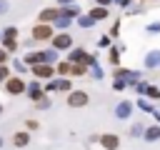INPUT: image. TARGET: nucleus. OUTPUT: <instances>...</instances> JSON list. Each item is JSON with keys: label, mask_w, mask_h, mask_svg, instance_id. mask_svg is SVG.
<instances>
[{"label": "nucleus", "mask_w": 160, "mask_h": 150, "mask_svg": "<svg viewBox=\"0 0 160 150\" xmlns=\"http://www.w3.org/2000/svg\"><path fill=\"white\" fill-rule=\"evenodd\" d=\"M5 90H8V95H20V92H28V85L20 75H15V78L5 80Z\"/></svg>", "instance_id": "1"}, {"label": "nucleus", "mask_w": 160, "mask_h": 150, "mask_svg": "<svg viewBox=\"0 0 160 150\" xmlns=\"http://www.w3.org/2000/svg\"><path fill=\"white\" fill-rule=\"evenodd\" d=\"M88 92L85 90H70V95H68V105L70 108H85L88 105Z\"/></svg>", "instance_id": "2"}, {"label": "nucleus", "mask_w": 160, "mask_h": 150, "mask_svg": "<svg viewBox=\"0 0 160 150\" xmlns=\"http://www.w3.org/2000/svg\"><path fill=\"white\" fill-rule=\"evenodd\" d=\"M55 70H58V68H52L50 62H40V65H32V75H35L38 80H40V78H42V80H45V78H52V75H55Z\"/></svg>", "instance_id": "3"}, {"label": "nucleus", "mask_w": 160, "mask_h": 150, "mask_svg": "<svg viewBox=\"0 0 160 150\" xmlns=\"http://www.w3.org/2000/svg\"><path fill=\"white\" fill-rule=\"evenodd\" d=\"M100 145H102L105 150H118V148H120V138H118L115 132H102V135H100Z\"/></svg>", "instance_id": "4"}, {"label": "nucleus", "mask_w": 160, "mask_h": 150, "mask_svg": "<svg viewBox=\"0 0 160 150\" xmlns=\"http://www.w3.org/2000/svg\"><path fill=\"white\" fill-rule=\"evenodd\" d=\"M48 38H52V30H50V25H45V22H38V25L32 28V40H48Z\"/></svg>", "instance_id": "5"}, {"label": "nucleus", "mask_w": 160, "mask_h": 150, "mask_svg": "<svg viewBox=\"0 0 160 150\" xmlns=\"http://www.w3.org/2000/svg\"><path fill=\"white\" fill-rule=\"evenodd\" d=\"M130 110H132V102H130V100H120V102L115 105V118L125 120V118H130Z\"/></svg>", "instance_id": "6"}, {"label": "nucleus", "mask_w": 160, "mask_h": 150, "mask_svg": "<svg viewBox=\"0 0 160 150\" xmlns=\"http://www.w3.org/2000/svg\"><path fill=\"white\" fill-rule=\"evenodd\" d=\"M92 60H95V58L88 55L82 48H75V50L70 52V62H92Z\"/></svg>", "instance_id": "7"}, {"label": "nucleus", "mask_w": 160, "mask_h": 150, "mask_svg": "<svg viewBox=\"0 0 160 150\" xmlns=\"http://www.w3.org/2000/svg\"><path fill=\"white\" fill-rule=\"evenodd\" d=\"M62 15V10H58V8H45L42 12H40V22H50V20H58Z\"/></svg>", "instance_id": "8"}, {"label": "nucleus", "mask_w": 160, "mask_h": 150, "mask_svg": "<svg viewBox=\"0 0 160 150\" xmlns=\"http://www.w3.org/2000/svg\"><path fill=\"white\" fill-rule=\"evenodd\" d=\"M42 95H45V92H42V88H40V82H38V80L28 85V98H30L32 102H38V100H40Z\"/></svg>", "instance_id": "9"}, {"label": "nucleus", "mask_w": 160, "mask_h": 150, "mask_svg": "<svg viewBox=\"0 0 160 150\" xmlns=\"http://www.w3.org/2000/svg\"><path fill=\"white\" fill-rule=\"evenodd\" d=\"M52 48H55V50L70 48V35H65V32H62V35H55V38H52Z\"/></svg>", "instance_id": "10"}, {"label": "nucleus", "mask_w": 160, "mask_h": 150, "mask_svg": "<svg viewBox=\"0 0 160 150\" xmlns=\"http://www.w3.org/2000/svg\"><path fill=\"white\" fill-rule=\"evenodd\" d=\"M28 142H30V135L28 132H15V138H12V145L15 148H25Z\"/></svg>", "instance_id": "11"}, {"label": "nucleus", "mask_w": 160, "mask_h": 150, "mask_svg": "<svg viewBox=\"0 0 160 150\" xmlns=\"http://www.w3.org/2000/svg\"><path fill=\"white\" fill-rule=\"evenodd\" d=\"M158 65H160V50H152L145 58V68H158Z\"/></svg>", "instance_id": "12"}, {"label": "nucleus", "mask_w": 160, "mask_h": 150, "mask_svg": "<svg viewBox=\"0 0 160 150\" xmlns=\"http://www.w3.org/2000/svg\"><path fill=\"white\" fill-rule=\"evenodd\" d=\"M90 18H92V20H105V18H108V8H102V5L92 8V10H90Z\"/></svg>", "instance_id": "13"}, {"label": "nucleus", "mask_w": 160, "mask_h": 150, "mask_svg": "<svg viewBox=\"0 0 160 150\" xmlns=\"http://www.w3.org/2000/svg\"><path fill=\"white\" fill-rule=\"evenodd\" d=\"M145 140L152 142V140H160V128L152 125V128H145Z\"/></svg>", "instance_id": "14"}, {"label": "nucleus", "mask_w": 160, "mask_h": 150, "mask_svg": "<svg viewBox=\"0 0 160 150\" xmlns=\"http://www.w3.org/2000/svg\"><path fill=\"white\" fill-rule=\"evenodd\" d=\"M58 75H72V62H58Z\"/></svg>", "instance_id": "15"}, {"label": "nucleus", "mask_w": 160, "mask_h": 150, "mask_svg": "<svg viewBox=\"0 0 160 150\" xmlns=\"http://www.w3.org/2000/svg\"><path fill=\"white\" fill-rule=\"evenodd\" d=\"M145 95H148L150 100H158V98H160V90H158V88H152V85H148V92H145Z\"/></svg>", "instance_id": "16"}, {"label": "nucleus", "mask_w": 160, "mask_h": 150, "mask_svg": "<svg viewBox=\"0 0 160 150\" xmlns=\"http://www.w3.org/2000/svg\"><path fill=\"white\" fill-rule=\"evenodd\" d=\"M55 85H58V90H70V80H68V78H62V80H55Z\"/></svg>", "instance_id": "17"}, {"label": "nucleus", "mask_w": 160, "mask_h": 150, "mask_svg": "<svg viewBox=\"0 0 160 150\" xmlns=\"http://www.w3.org/2000/svg\"><path fill=\"white\" fill-rule=\"evenodd\" d=\"M35 105H38V110H45V108H50V98H45V95H42Z\"/></svg>", "instance_id": "18"}, {"label": "nucleus", "mask_w": 160, "mask_h": 150, "mask_svg": "<svg viewBox=\"0 0 160 150\" xmlns=\"http://www.w3.org/2000/svg\"><path fill=\"white\" fill-rule=\"evenodd\" d=\"M2 48H5V50H15V48H18V45H15V38H5Z\"/></svg>", "instance_id": "19"}, {"label": "nucleus", "mask_w": 160, "mask_h": 150, "mask_svg": "<svg viewBox=\"0 0 160 150\" xmlns=\"http://www.w3.org/2000/svg\"><path fill=\"white\" fill-rule=\"evenodd\" d=\"M62 15H65V18H72V15H78V8H75V5H70V8H65V10H62Z\"/></svg>", "instance_id": "20"}, {"label": "nucleus", "mask_w": 160, "mask_h": 150, "mask_svg": "<svg viewBox=\"0 0 160 150\" xmlns=\"http://www.w3.org/2000/svg\"><path fill=\"white\" fill-rule=\"evenodd\" d=\"M130 132H132V135H140V132H145V128H142V122H135V125L130 128Z\"/></svg>", "instance_id": "21"}, {"label": "nucleus", "mask_w": 160, "mask_h": 150, "mask_svg": "<svg viewBox=\"0 0 160 150\" xmlns=\"http://www.w3.org/2000/svg\"><path fill=\"white\" fill-rule=\"evenodd\" d=\"M8 75H10L8 65H0V82H5V80H8Z\"/></svg>", "instance_id": "22"}, {"label": "nucleus", "mask_w": 160, "mask_h": 150, "mask_svg": "<svg viewBox=\"0 0 160 150\" xmlns=\"http://www.w3.org/2000/svg\"><path fill=\"white\" fill-rule=\"evenodd\" d=\"M15 35H18L15 28H5V32H2V38H15Z\"/></svg>", "instance_id": "23"}, {"label": "nucleus", "mask_w": 160, "mask_h": 150, "mask_svg": "<svg viewBox=\"0 0 160 150\" xmlns=\"http://www.w3.org/2000/svg\"><path fill=\"white\" fill-rule=\"evenodd\" d=\"M25 65H28L25 60H15V70H18V72H25Z\"/></svg>", "instance_id": "24"}, {"label": "nucleus", "mask_w": 160, "mask_h": 150, "mask_svg": "<svg viewBox=\"0 0 160 150\" xmlns=\"http://www.w3.org/2000/svg\"><path fill=\"white\" fill-rule=\"evenodd\" d=\"M90 65H92V72H95V75H92V78H98V80H100V78H102V70H100V68H98V65H95V60H92V62H90Z\"/></svg>", "instance_id": "25"}, {"label": "nucleus", "mask_w": 160, "mask_h": 150, "mask_svg": "<svg viewBox=\"0 0 160 150\" xmlns=\"http://www.w3.org/2000/svg\"><path fill=\"white\" fill-rule=\"evenodd\" d=\"M112 88H115V90H122V88H125V80H122V78H118V80L112 82Z\"/></svg>", "instance_id": "26"}, {"label": "nucleus", "mask_w": 160, "mask_h": 150, "mask_svg": "<svg viewBox=\"0 0 160 150\" xmlns=\"http://www.w3.org/2000/svg\"><path fill=\"white\" fill-rule=\"evenodd\" d=\"M80 25H82V28H90V25H92V18H80Z\"/></svg>", "instance_id": "27"}, {"label": "nucleus", "mask_w": 160, "mask_h": 150, "mask_svg": "<svg viewBox=\"0 0 160 150\" xmlns=\"http://www.w3.org/2000/svg\"><path fill=\"white\" fill-rule=\"evenodd\" d=\"M118 55H120V50H118V48H112V50H110V60H112V62H118Z\"/></svg>", "instance_id": "28"}, {"label": "nucleus", "mask_w": 160, "mask_h": 150, "mask_svg": "<svg viewBox=\"0 0 160 150\" xmlns=\"http://www.w3.org/2000/svg\"><path fill=\"white\" fill-rule=\"evenodd\" d=\"M138 105H140V110H152V105H150V102H148V100H140V102H138Z\"/></svg>", "instance_id": "29"}, {"label": "nucleus", "mask_w": 160, "mask_h": 150, "mask_svg": "<svg viewBox=\"0 0 160 150\" xmlns=\"http://www.w3.org/2000/svg\"><path fill=\"white\" fill-rule=\"evenodd\" d=\"M5 60H8V52H5V48H0V65H5Z\"/></svg>", "instance_id": "30"}, {"label": "nucleus", "mask_w": 160, "mask_h": 150, "mask_svg": "<svg viewBox=\"0 0 160 150\" xmlns=\"http://www.w3.org/2000/svg\"><path fill=\"white\" fill-rule=\"evenodd\" d=\"M2 12H8V2H5V0H0V15H2Z\"/></svg>", "instance_id": "31"}, {"label": "nucleus", "mask_w": 160, "mask_h": 150, "mask_svg": "<svg viewBox=\"0 0 160 150\" xmlns=\"http://www.w3.org/2000/svg\"><path fill=\"white\" fill-rule=\"evenodd\" d=\"M98 5H102V8H108V5H110V0H98Z\"/></svg>", "instance_id": "32"}, {"label": "nucleus", "mask_w": 160, "mask_h": 150, "mask_svg": "<svg viewBox=\"0 0 160 150\" xmlns=\"http://www.w3.org/2000/svg\"><path fill=\"white\" fill-rule=\"evenodd\" d=\"M58 2H60V5H70L72 0H58Z\"/></svg>", "instance_id": "33"}, {"label": "nucleus", "mask_w": 160, "mask_h": 150, "mask_svg": "<svg viewBox=\"0 0 160 150\" xmlns=\"http://www.w3.org/2000/svg\"><path fill=\"white\" fill-rule=\"evenodd\" d=\"M155 118H158V122H160V110H158V112H155Z\"/></svg>", "instance_id": "34"}, {"label": "nucleus", "mask_w": 160, "mask_h": 150, "mask_svg": "<svg viewBox=\"0 0 160 150\" xmlns=\"http://www.w3.org/2000/svg\"><path fill=\"white\" fill-rule=\"evenodd\" d=\"M0 148H2V135H0Z\"/></svg>", "instance_id": "35"}, {"label": "nucleus", "mask_w": 160, "mask_h": 150, "mask_svg": "<svg viewBox=\"0 0 160 150\" xmlns=\"http://www.w3.org/2000/svg\"><path fill=\"white\" fill-rule=\"evenodd\" d=\"M0 115H2V105H0Z\"/></svg>", "instance_id": "36"}]
</instances>
